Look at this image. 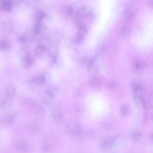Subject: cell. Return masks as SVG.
<instances>
[{
	"mask_svg": "<svg viewBox=\"0 0 153 153\" xmlns=\"http://www.w3.org/2000/svg\"><path fill=\"white\" fill-rule=\"evenodd\" d=\"M67 127L69 132L73 135L76 136L78 138H81L83 135V130H82V126L78 123L70 121L67 123Z\"/></svg>",
	"mask_w": 153,
	"mask_h": 153,
	"instance_id": "6da1fadb",
	"label": "cell"
},
{
	"mask_svg": "<svg viewBox=\"0 0 153 153\" xmlns=\"http://www.w3.org/2000/svg\"><path fill=\"white\" fill-rule=\"evenodd\" d=\"M136 13H137V9H136V7L133 5H128L124 9L122 16L124 20L131 21L135 17Z\"/></svg>",
	"mask_w": 153,
	"mask_h": 153,
	"instance_id": "7a4b0ae2",
	"label": "cell"
},
{
	"mask_svg": "<svg viewBox=\"0 0 153 153\" xmlns=\"http://www.w3.org/2000/svg\"><path fill=\"white\" fill-rule=\"evenodd\" d=\"M4 94H5V96H7V97L13 99L16 97V90L13 85H8L6 86L5 89H4Z\"/></svg>",
	"mask_w": 153,
	"mask_h": 153,
	"instance_id": "3957f363",
	"label": "cell"
},
{
	"mask_svg": "<svg viewBox=\"0 0 153 153\" xmlns=\"http://www.w3.org/2000/svg\"><path fill=\"white\" fill-rule=\"evenodd\" d=\"M102 84V82L100 77H94L90 80V85L94 89H99L101 88Z\"/></svg>",
	"mask_w": 153,
	"mask_h": 153,
	"instance_id": "277c9868",
	"label": "cell"
},
{
	"mask_svg": "<svg viewBox=\"0 0 153 153\" xmlns=\"http://www.w3.org/2000/svg\"><path fill=\"white\" fill-rule=\"evenodd\" d=\"M15 115L13 114H7L3 117L2 123L5 126H10L14 122Z\"/></svg>",
	"mask_w": 153,
	"mask_h": 153,
	"instance_id": "5b68a950",
	"label": "cell"
},
{
	"mask_svg": "<svg viewBox=\"0 0 153 153\" xmlns=\"http://www.w3.org/2000/svg\"><path fill=\"white\" fill-rule=\"evenodd\" d=\"M145 67H146V63L143 60L140 59H136L135 61L134 62V67L136 70L137 71H143L144 70Z\"/></svg>",
	"mask_w": 153,
	"mask_h": 153,
	"instance_id": "8992f818",
	"label": "cell"
},
{
	"mask_svg": "<svg viewBox=\"0 0 153 153\" xmlns=\"http://www.w3.org/2000/svg\"><path fill=\"white\" fill-rule=\"evenodd\" d=\"M120 113L122 116L128 117L131 114V108L128 105H123L120 108Z\"/></svg>",
	"mask_w": 153,
	"mask_h": 153,
	"instance_id": "52a82bcc",
	"label": "cell"
},
{
	"mask_svg": "<svg viewBox=\"0 0 153 153\" xmlns=\"http://www.w3.org/2000/svg\"><path fill=\"white\" fill-rule=\"evenodd\" d=\"M17 147L18 149L22 152H26L29 149V146H28V143L24 140H21L20 141H19L17 144Z\"/></svg>",
	"mask_w": 153,
	"mask_h": 153,
	"instance_id": "ba28073f",
	"label": "cell"
},
{
	"mask_svg": "<svg viewBox=\"0 0 153 153\" xmlns=\"http://www.w3.org/2000/svg\"><path fill=\"white\" fill-rule=\"evenodd\" d=\"M54 149H55V146H54V144L51 141L46 140V141L43 142V150L45 152H51L54 150Z\"/></svg>",
	"mask_w": 153,
	"mask_h": 153,
	"instance_id": "9c48e42d",
	"label": "cell"
},
{
	"mask_svg": "<svg viewBox=\"0 0 153 153\" xmlns=\"http://www.w3.org/2000/svg\"><path fill=\"white\" fill-rule=\"evenodd\" d=\"M52 117L53 120L56 122H61L64 118V115H63L62 112L60 111L59 110H53L52 112Z\"/></svg>",
	"mask_w": 153,
	"mask_h": 153,
	"instance_id": "30bf717a",
	"label": "cell"
},
{
	"mask_svg": "<svg viewBox=\"0 0 153 153\" xmlns=\"http://www.w3.org/2000/svg\"><path fill=\"white\" fill-rule=\"evenodd\" d=\"M13 99L10 98V97L4 96V97L2 100V102H1V105H2V107L4 108H7L10 107V105L13 103Z\"/></svg>",
	"mask_w": 153,
	"mask_h": 153,
	"instance_id": "8fae6325",
	"label": "cell"
},
{
	"mask_svg": "<svg viewBox=\"0 0 153 153\" xmlns=\"http://www.w3.org/2000/svg\"><path fill=\"white\" fill-rule=\"evenodd\" d=\"M27 128L28 129V131H32V132H38L40 131V126H39V124L35 123H30L27 126Z\"/></svg>",
	"mask_w": 153,
	"mask_h": 153,
	"instance_id": "7c38bea8",
	"label": "cell"
},
{
	"mask_svg": "<svg viewBox=\"0 0 153 153\" xmlns=\"http://www.w3.org/2000/svg\"><path fill=\"white\" fill-rule=\"evenodd\" d=\"M131 28H130L129 25H123L122 28L120 30V34L123 37H127V36L129 35V34L131 33Z\"/></svg>",
	"mask_w": 153,
	"mask_h": 153,
	"instance_id": "4fadbf2b",
	"label": "cell"
},
{
	"mask_svg": "<svg viewBox=\"0 0 153 153\" xmlns=\"http://www.w3.org/2000/svg\"><path fill=\"white\" fill-rule=\"evenodd\" d=\"M141 132L140 131H138V130H134L131 134V137L134 141H139L141 139Z\"/></svg>",
	"mask_w": 153,
	"mask_h": 153,
	"instance_id": "5bb4252c",
	"label": "cell"
},
{
	"mask_svg": "<svg viewBox=\"0 0 153 153\" xmlns=\"http://www.w3.org/2000/svg\"><path fill=\"white\" fill-rule=\"evenodd\" d=\"M45 80V77L42 75H39V76H36L34 78V82L36 85H41L43 84H44Z\"/></svg>",
	"mask_w": 153,
	"mask_h": 153,
	"instance_id": "9a60e30c",
	"label": "cell"
},
{
	"mask_svg": "<svg viewBox=\"0 0 153 153\" xmlns=\"http://www.w3.org/2000/svg\"><path fill=\"white\" fill-rule=\"evenodd\" d=\"M56 91L57 90L55 89V88L51 87L49 89L46 90V95H47L49 98H53V97L56 95Z\"/></svg>",
	"mask_w": 153,
	"mask_h": 153,
	"instance_id": "2e32d148",
	"label": "cell"
},
{
	"mask_svg": "<svg viewBox=\"0 0 153 153\" xmlns=\"http://www.w3.org/2000/svg\"><path fill=\"white\" fill-rule=\"evenodd\" d=\"M22 64H23L25 66H26V67L31 65V58L29 55H26L23 57V59H22Z\"/></svg>",
	"mask_w": 153,
	"mask_h": 153,
	"instance_id": "e0dca14e",
	"label": "cell"
},
{
	"mask_svg": "<svg viewBox=\"0 0 153 153\" xmlns=\"http://www.w3.org/2000/svg\"><path fill=\"white\" fill-rule=\"evenodd\" d=\"M45 51H46V49H45L44 46H43V45H40V46H37V49H36V53H37L38 55H42L43 53H44Z\"/></svg>",
	"mask_w": 153,
	"mask_h": 153,
	"instance_id": "ac0fdd59",
	"label": "cell"
},
{
	"mask_svg": "<svg viewBox=\"0 0 153 153\" xmlns=\"http://www.w3.org/2000/svg\"><path fill=\"white\" fill-rule=\"evenodd\" d=\"M63 12H64V15L67 17H69L72 15V9L71 7H65L63 10Z\"/></svg>",
	"mask_w": 153,
	"mask_h": 153,
	"instance_id": "d6986e66",
	"label": "cell"
},
{
	"mask_svg": "<svg viewBox=\"0 0 153 153\" xmlns=\"http://www.w3.org/2000/svg\"><path fill=\"white\" fill-rule=\"evenodd\" d=\"M118 88V84L117 82L115 81H111L108 84V88L110 90H116Z\"/></svg>",
	"mask_w": 153,
	"mask_h": 153,
	"instance_id": "ffe728a7",
	"label": "cell"
},
{
	"mask_svg": "<svg viewBox=\"0 0 153 153\" xmlns=\"http://www.w3.org/2000/svg\"><path fill=\"white\" fill-rule=\"evenodd\" d=\"M0 47L2 49H6L9 47V44L6 41H3L0 43Z\"/></svg>",
	"mask_w": 153,
	"mask_h": 153,
	"instance_id": "44dd1931",
	"label": "cell"
},
{
	"mask_svg": "<svg viewBox=\"0 0 153 153\" xmlns=\"http://www.w3.org/2000/svg\"><path fill=\"white\" fill-rule=\"evenodd\" d=\"M151 140H152L153 141V132L152 133V134H151Z\"/></svg>",
	"mask_w": 153,
	"mask_h": 153,
	"instance_id": "7402d4cb",
	"label": "cell"
},
{
	"mask_svg": "<svg viewBox=\"0 0 153 153\" xmlns=\"http://www.w3.org/2000/svg\"><path fill=\"white\" fill-rule=\"evenodd\" d=\"M152 120H153V114H152Z\"/></svg>",
	"mask_w": 153,
	"mask_h": 153,
	"instance_id": "603a6c76",
	"label": "cell"
},
{
	"mask_svg": "<svg viewBox=\"0 0 153 153\" xmlns=\"http://www.w3.org/2000/svg\"><path fill=\"white\" fill-rule=\"evenodd\" d=\"M152 4H153V1H152Z\"/></svg>",
	"mask_w": 153,
	"mask_h": 153,
	"instance_id": "cb8c5ba5",
	"label": "cell"
}]
</instances>
